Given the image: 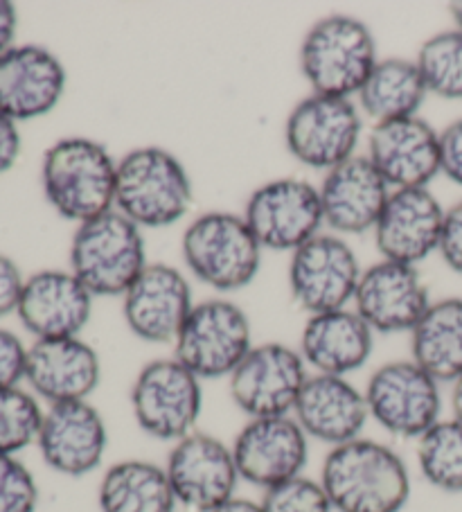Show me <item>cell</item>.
Returning <instances> with one entry per match:
<instances>
[{
    "instance_id": "9a60e30c",
    "label": "cell",
    "mask_w": 462,
    "mask_h": 512,
    "mask_svg": "<svg viewBox=\"0 0 462 512\" xmlns=\"http://www.w3.org/2000/svg\"><path fill=\"white\" fill-rule=\"evenodd\" d=\"M239 479L262 492L305 474L309 438L293 416L253 418L233 440Z\"/></svg>"
},
{
    "instance_id": "d590c367",
    "label": "cell",
    "mask_w": 462,
    "mask_h": 512,
    "mask_svg": "<svg viewBox=\"0 0 462 512\" xmlns=\"http://www.w3.org/2000/svg\"><path fill=\"white\" fill-rule=\"evenodd\" d=\"M440 255L451 271L462 276V201L444 213V226L440 237Z\"/></svg>"
},
{
    "instance_id": "ac0fdd59",
    "label": "cell",
    "mask_w": 462,
    "mask_h": 512,
    "mask_svg": "<svg viewBox=\"0 0 462 512\" xmlns=\"http://www.w3.org/2000/svg\"><path fill=\"white\" fill-rule=\"evenodd\" d=\"M352 303L372 332L397 334L413 332L431 298L417 267L381 260L363 269Z\"/></svg>"
},
{
    "instance_id": "d6a6232c",
    "label": "cell",
    "mask_w": 462,
    "mask_h": 512,
    "mask_svg": "<svg viewBox=\"0 0 462 512\" xmlns=\"http://www.w3.org/2000/svg\"><path fill=\"white\" fill-rule=\"evenodd\" d=\"M264 512H334L321 479L300 474L262 494Z\"/></svg>"
},
{
    "instance_id": "6da1fadb",
    "label": "cell",
    "mask_w": 462,
    "mask_h": 512,
    "mask_svg": "<svg viewBox=\"0 0 462 512\" xmlns=\"http://www.w3.org/2000/svg\"><path fill=\"white\" fill-rule=\"evenodd\" d=\"M321 483L334 512H402L411 499V472L404 458L363 436L327 452Z\"/></svg>"
},
{
    "instance_id": "4316f807",
    "label": "cell",
    "mask_w": 462,
    "mask_h": 512,
    "mask_svg": "<svg viewBox=\"0 0 462 512\" xmlns=\"http://www.w3.org/2000/svg\"><path fill=\"white\" fill-rule=\"evenodd\" d=\"M100 512H176L179 501L165 467L142 458H127L106 467L97 485Z\"/></svg>"
},
{
    "instance_id": "e0dca14e",
    "label": "cell",
    "mask_w": 462,
    "mask_h": 512,
    "mask_svg": "<svg viewBox=\"0 0 462 512\" xmlns=\"http://www.w3.org/2000/svg\"><path fill=\"white\" fill-rule=\"evenodd\" d=\"M37 447L52 472L82 479L104 463L109 427L91 400L52 404L43 413Z\"/></svg>"
},
{
    "instance_id": "74e56055",
    "label": "cell",
    "mask_w": 462,
    "mask_h": 512,
    "mask_svg": "<svg viewBox=\"0 0 462 512\" xmlns=\"http://www.w3.org/2000/svg\"><path fill=\"white\" fill-rule=\"evenodd\" d=\"M25 287V278L12 258L0 253V319L16 312Z\"/></svg>"
},
{
    "instance_id": "f546056e",
    "label": "cell",
    "mask_w": 462,
    "mask_h": 512,
    "mask_svg": "<svg viewBox=\"0 0 462 512\" xmlns=\"http://www.w3.org/2000/svg\"><path fill=\"white\" fill-rule=\"evenodd\" d=\"M417 467L431 488L444 494H462V425L453 418L440 422L415 440Z\"/></svg>"
},
{
    "instance_id": "1f68e13d",
    "label": "cell",
    "mask_w": 462,
    "mask_h": 512,
    "mask_svg": "<svg viewBox=\"0 0 462 512\" xmlns=\"http://www.w3.org/2000/svg\"><path fill=\"white\" fill-rule=\"evenodd\" d=\"M43 411L32 391L0 388V456H16L30 445H37Z\"/></svg>"
},
{
    "instance_id": "e575fe53",
    "label": "cell",
    "mask_w": 462,
    "mask_h": 512,
    "mask_svg": "<svg viewBox=\"0 0 462 512\" xmlns=\"http://www.w3.org/2000/svg\"><path fill=\"white\" fill-rule=\"evenodd\" d=\"M28 350L14 332L0 328V388H16L25 382Z\"/></svg>"
},
{
    "instance_id": "4dcf8cb0",
    "label": "cell",
    "mask_w": 462,
    "mask_h": 512,
    "mask_svg": "<svg viewBox=\"0 0 462 512\" xmlns=\"http://www.w3.org/2000/svg\"><path fill=\"white\" fill-rule=\"evenodd\" d=\"M426 91L442 100H462V32L444 30L422 43L415 59Z\"/></svg>"
},
{
    "instance_id": "f1b7e54d",
    "label": "cell",
    "mask_w": 462,
    "mask_h": 512,
    "mask_svg": "<svg viewBox=\"0 0 462 512\" xmlns=\"http://www.w3.org/2000/svg\"><path fill=\"white\" fill-rule=\"evenodd\" d=\"M426 95L429 91L420 68L415 61L399 57L379 59L357 93L361 113L375 120V125L415 118Z\"/></svg>"
},
{
    "instance_id": "d4e9b609",
    "label": "cell",
    "mask_w": 462,
    "mask_h": 512,
    "mask_svg": "<svg viewBox=\"0 0 462 512\" xmlns=\"http://www.w3.org/2000/svg\"><path fill=\"white\" fill-rule=\"evenodd\" d=\"M293 418L309 440L339 447L357 440L370 420L366 395L348 377L312 373L302 386Z\"/></svg>"
},
{
    "instance_id": "60d3db41",
    "label": "cell",
    "mask_w": 462,
    "mask_h": 512,
    "mask_svg": "<svg viewBox=\"0 0 462 512\" xmlns=\"http://www.w3.org/2000/svg\"><path fill=\"white\" fill-rule=\"evenodd\" d=\"M212 512H264V508H262V501L233 497L230 501L221 503V506L215 508Z\"/></svg>"
},
{
    "instance_id": "ab89813d",
    "label": "cell",
    "mask_w": 462,
    "mask_h": 512,
    "mask_svg": "<svg viewBox=\"0 0 462 512\" xmlns=\"http://www.w3.org/2000/svg\"><path fill=\"white\" fill-rule=\"evenodd\" d=\"M16 28H19V14L10 0H0V55L14 46Z\"/></svg>"
},
{
    "instance_id": "8992f818",
    "label": "cell",
    "mask_w": 462,
    "mask_h": 512,
    "mask_svg": "<svg viewBox=\"0 0 462 512\" xmlns=\"http://www.w3.org/2000/svg\"><path fill=\"white\" fill-rule=\"evenodd\" d=\"M262 246L242 215L212 210L185 228L181 253L194 278L221 294L251 285L262 264Z\"/></svg>"
},
{
    "instance_id": "cb8c5ba5",
    "label": "cell",
    "mask_w": 462,
    "mask_h": 512,
    "mask_svg": "<svg viewBox=\"0 0 462 512\" xmlns=\"http://www.w3.org/2000/svg\"><path fill=\"white\" fill-rule=\"evenodd\" d=\"M318 192L325 226L343 237L375 231L393 190L368 156H352L325 174Z\"/></svg>"
},
{
    "instance_id": "836d02e7",
    "label": "cell",
    "mask_w": 462,
    "mask_h": 512,
    "mask_svg": "<svg viewBox=\"0 0 462 512\" xmlns=\"http://www.w3.org/2000/svg\"><path fill=\"white\" fill-rule=\"evenodd\" d=\"M39 485L19 456H0V512H37Z\"/></svg>"
},
{
    "instance_id": "d6986e66",
    "label": "cell",
    "mask_w": 462,
    "mask_h": 512,
    "mask_svg": "<svg viewBox=\"0 0 462 512\" xmlns=\"http://www.w3.org/2000/svg\"><path fill=\"white\" fill-rule=\"evenodd\" d=\"M366 156L390 190L429 188L440 174V131L420 116L379 122L370 129Z\"/></svg>"
},
{
    "instance_id": "f35d334b",
    "label": "cell",
    "mask_w": 462,
    "mask_h": 512,
    "mask_svg": "<svg viewBox=\"0 0 462 512\" xmlns=\"http://www.w3.org/2000/svg\"><path fill=\"white\" fill-rule=\"evenodd\" d=\"M21 156V134L16 122L0 113V174L10 172Z\"/></svg>"
},
{
    "instance_id": "3957f363",
    "label": "cell",
    "mask_w": 462,
    "mask_h": 512,
    "mask_svg": "<svg viewBox=\"0 0 462 512\" xmlns=\"http://www.w3.org/2000/svg\"><path fill=\"white\" fill-rule=\"evenodd\" d=\"M192 197L188 170L163 147H136L118 161L113 210L138 228H167L181 222Z\"/></svg>"
},
{
    "instance_id": "603a6c76",
    "label": "cell",
    "mask_w": 462,
    "mask_h": 512,
    "mask_svg": "<svg viewBox=\"0 0 462 512\" xmlns=\"http://www.w3.org/2000/svg\"><path fill=\"white\" fill-rule=\"evenodd\" d=\"M100 379V355L82 337L34 341L28 350L25 382L48 406L91 400Z\"/></svg>"
},
{
    "instance_id": "5bb4252c",
    "label": "cell",
    "mask_w": 462,
    "mask_h": 512,
    "mask_svg": "<svg viewBox=\"0 0 462 512\" xmlns=\"http://www.w3.org/2000/svg\"><path fill=\"white\" fill-rule=\"evenodd\" d=\"M163 467L179 508L192 512H212L237 497L242 481L233 447L199 429L172 445Z\"/></svg>"
},
{
    "instance_id": "7c38bea8",
    "label": "cell",
    "mask_w": 462,
    "mask_h": 512,
    "mask_svg": "<svg viewBox=\"0 0 462 512\" xmlns=\"http://www.w3.org/2000/svg\"><path fill=\"white\" fill-rule=\"evenodd\" d=\"M309 375L312 373L296 348L260 343L228 377V388L235 406L248 420L291 416Z\"/></svg>"
},
{
    "instance_id": "4fadbf2b",
    "label": "cell",
    "mask_w": 462,
    "mask_h": 512,
    "mask_svg": "<svg viewBox=\"0 0 462 512\" xmlns=\"http://www.w3.org/2000/svg\"><path fill=\"white\" fill-rule=\"evenodd\" d=\"M361 264L341 235L321 233L291 253V296L309 316L345 310L354 300Z\"/></svg>"
},
{
    "instance_id": "7402d4cb",
    "label": "cell",
    "mask_w": 462,
    "mask_h": 512,
    "mask_svg": "<svg viewBox=\"0 0 462 512\" xmlns=\"http://www.w3.org/2000/svg\"><path fill=\"white\" fill-rule=\"evenodd\" d=\"M444 210L429 188L393 190L375 226L381 260L415 267L440 249Z\"/></svg>"
},
{
    "instance_id": "44dd1931",
    "label": "cell",
    "mask_w": 462,
    "mask_h": 512,
    "mask_svg": "<svg viewBox=\"0 0 462 512\" xmlns=\"http://www.w3.org/2000/svg\"><path fill=\"white\" fill-rule=\"evenodd\" d=\"M16 314L37 341L79 337L91 323L93 294L70 271L46 269L25 278Z\"/></svg>"
},
{
    "instance_id": "2e32d148",
    "label": "cell",
    "mask_w": 462,
    "mask_h": 512,
    "mask_svg": "<svg viewBox=\"0 0 462 512\" xmlns=\"http://www.w3.org/2000/svg\"><path fill=\"white\" fill-rule=\"evenodd\" d=\"M194 305L190 282L179 269L167 262H149L122 296V316L133 337L174 346Z\"/></svg>"
},
{
    "instance_id": "277c9868",
    "label": "cell",
    "mask_w": 462,
    "mask_h": 512,
    "mask_svg": "<svg viewBox=\"0 0 462 512\" xmlns=\"http://www.w3.org/2000/svg\"><path fill=\"white\" fill-rule=\"evenodd\" d=\"M377 61L372 30L348 14H332L314 23L300 46L302 77L318 95L352 100Z\"/></svg>"
},
{
    "instance_id": "484cf974",
    "label": "cell",
    "mask_w": 462,
    "mask_h": 512,
    "mask_svg": "<svg viewBox=\"0 0 462 512\" xmlns=\"http://www.w3.org/2000/svg\"><path fill=\"white\" fill-rule=\"evenodd\" d=\"M375 332L354 310L309 316L300 334L298 352L318 375L348 377L368 364Z\"/></svg>"
},
{
    "instance_id": "9c48e42d",
    "label": "cell",
    "mask_w": 462,
    "mask_h": 512,
    "mask_svg": "<svg viewBox=\"0 0 462 512\" xmlns=\"http://www.w3.org/2000/svg\"><path fill=\"white\" fill-rule=\"evenodd\" d=\"M363 122L350 97L312 93L291 109L284 143L298 163L330 172L357 156Z\"/></svg>"
},
{
    "instance_id": "52a82bcc",
    "label": "cell",
    "mask_w": 462,
    "mask_h": 512,
    "mask_svg": "<svg viewBox=\"0 0 462 512\" xmlns=\"http://www.w3.org/2000/svg\"><path fill=\"white\" fill-rule=\"evenodd\" d=\"M203 382L174 357L154 359L131 384V413L138 429L161 443H179L197 431Z\"/></svg>"
},
{
    "instance_id": "b9f144b4",
    "label": "cell",
    "mask_w": 462,
    "mask_h": 512,
    "mask_svg": "<svg viewBox=\"0 0 462 512\" xmlns=\"http://www.w3.org/2000/svg\"><path fill=\"white\" fill-rule=\"evenodd\" d=\"M451 418L462 425V377L451 384Z\"/></svg>"
},
{
    "instance_id": "ba28073f",
    "label": "cell",
    "mask_w": 462,
    "mask_h": 512,
    "mask_svg": "<svg viewBox=\"0 0 462 512\" xmlns=\"http://www.w3.org/2000/svg\"><path fill=\"white\" fill-rule=\"evenodd\" d=\"M253 348V328L233 300L210 298L192 307L174 341V359L206 379H228Z\"/></svg>"
},
{
    "instance_id": "5b68a950",
    "label": "cell",
    "mask_w": 462,
    "mask_h": 512,
    "mask_svg": "<svg viewBox=\"0 0 462 512\" xmlns=\"http://www.w3.org/2000/svg\"><path fill=\"white\" fill-rule=\"evenodd\" d=\"M142 228L118 210L79 224L70 242V273L95 296H124L147 267Z\"/></svg>"
},
{
    "instance_id": "8fae6325",
    "label": "cell",
    "mask_w": 462,
    "mask_h": 512,
    "mask_svg": "<svg viewBox=\"0 0 462 512\" xmlns=\"http://www.w3.org/2000/svg\"><path fill=\"white\" fill-rule=\"evenodd\" d=\"M242 217L262 249L278 253L298 251L325 226L321 192L293 176L260 185L248 197Z\"/></svg>"
},
{
    "instance_id": "83f0119b",
    "label": "cell",
    "mask_w": 462,
    "mask_h": 512,
    "mask_svg": "<svg viewBox=\"0 0 462 512\" xmlns=\"http://www.w3.org/2000/svg\"><path fill=\"white\" fill-rule=\"evenodd\" d=\"M411 359L440 384L462 377V298H442L411 332Z\"/></svg>"
},
{
    "instance_id": "7bdbcfd3",
    "label": "cell",
    "mask_w": 462,
    "mask_h": 512,
    "mask_svg": "<svg viewBox=\"0 0 462 512\" xmlns=\"http://www.w3.org/2000/svg\"><path fill=\"white\" fill-rule=\"evenodd\" d=\"M449 12H451L453 23H456V30L462 32V0H460V3H453L449 7Z\"/></svg>"
},
{
    "instance_id": "8d00e7d4",
    "label": "cell",
    "mask_w": 462,
    "mask_h": 512,
    "mask_svg": "<svg viewBox=\"0 0 462 512\" xmlns=\"http://www.w3.org/2000/svg\"><path fill=\"white\" fill-rule=\"evenodd\" d=\"M440 172L462 188V118L440 131Z\"/></svg>"
},
{
    "instance_id": "7a4b0ae2",
    "label": "cell",
    "mask_w": 462,
    "mask_h": 512,
    "mask_svg": "<svg viewBox=\"0 0 462 512\" xmlns=\"http://www.w3.org/2000/svg\"><path fill=\"white\" fill-rule=\"evenodd\" d=\"M115 179L118 161L93 138H61L43 154V194L59 217L77 226L113 210Z\"/></svg>"
},
{
    "instance_id": "ffe728a7",
    "label": "cell",
    "mask_w": 462,
    "mask_h": 512,
    "mask_svg": "<svg viewBox=\"0 0 462 512\" xmlns=\"http://www.w3.org/2000/svg\"><path fill=\"white\" fill-rule=\"evenodd\" d=\"M66 68L55 52L25 43L0 55V113L28 122L50 113L66 93Z\"/></svg>"
},
{
    "instance_id": "30bf717a",
    "label": "cell",
    "mask_w": 462,
    "mask_h": 512,
    "mask_svg": "<svg viewBox=\"0 0 462 512\" xmlns=\"http://www.w3.org/2000/svg\"><path fill=\"white\" fill-rule=\"evenodd\" d=\"M440 386L413 359L388 361L363 388L370 420L390 436L417 440L442 420Z\"/></svg>"
}]
</instances>
